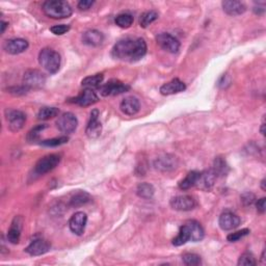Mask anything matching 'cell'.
Listing matches in <instances>:
<instances>
[{
	"instance_id": "f1b7e54d",
	"label": "cell",
	"mask_w": 266,
	"mask_h": 266,
	"mask_svg": "<svg viewBox=\"0 0 266 266\" xmlns=\"http://www.w3.org/2000/svg\"><path fill=\"white\" fill-rule=\"evenodd\" d=\"M103 81V74H96L91 75L89 77H86L81 81V86L85 89H94V88H100L101 84Z\"/></svg>"
},
{
	"instance_id": "8fae6325",
	"label": "cell",
	"mask_w": 266,
	"mask_h": 266,
	"mask_svg": "<svg viewBox=\"0 0 266 266\" xmlns=\"http://www.w3.org/2000/svg\"><path fill=\"white\" fill-rule=\"evenodd\" d=\"M88 223V215L82 212V211H78V212L72 215L69 221V227L70 230L76 234V235H82L85 232V229Z\"/></svg>"
},
{
	"instance_id": "b9f144b4",
	"label": "cell",
	"mask_w": 266,
	"mask_h": 266,
	"mask_svg": "<svg viewBox=\"0 0 266 266\" xmlns=\"http://www.w3.org/2000/svg\"><path fill=\"white\" fill-rule=\"evenodd\" d=\"M256 207H257V210H258V212L263 214L265 212V210H266V199L261 198L260 200L257 201Z\"/></svg>"
},
{
	"instance_id": "30bf717a",
	"label": "cell",
	"mask_w": 266,
	"mask_h": 266,
	"mask_svg": "<svg viewBox=\"0 0 266 266\" xmlns=\"http://www.w3.org/2000/svg\"><path fill=\"white\" fill-rule=\"evenodd\" d=\"M216 175L214 172L211 170H206L202 173H199V176L196 182V185L199 189L203 191H210L213 188L215 181H216Z\"/></svg>"
},
{
	"instance_id": "d590c367",
	"label": "cell",
	"mask_w": 266,
	"mask_h": 266,
	"mask_svg": "<svg viewBox=\"0 0 266 266\" xmlns=\"http://www.w3.org/2000/svg\"><path fill=\"white\" fill-rule=\"evenodd\" d=\"M69 141L68 136H59V137H54V139L51 140H46L41 142V145L45 147H59L61 145L67 144Z\"/></svg>"
},
{
	"instance_id": "44dd1931",
	"label": "cell",
	"mask_w": 266,
	"mask_h": 266,
	"mask_svg": "<svg viewBox=\"0 0 266 266\" xmlns=\"http://www.w3.org/2000/svg\"><path fill=\"white\" fill-rule=\"evenodd\" d=\"M223 10L229 16H239L242 15L246 7L241 1H236V0H225L222 2Z\"/></svg>"
},
{
	"instance_id": "ba28073f",
	"label": "cell",
	"mask_w": 266,
	"mask_h": 266,
	"mask_svg": "<svg viewBox=\"0 0 266 266\" xmlns=\"http://www.w3.org/2000/svg\"><path fill=\"white\" fill-rule=\"evenodd\" d=\"M24 87L27 89H41L46 82V77L39 70H29L23 77Z\"/></svg>"
},
{
	"instance_id": "ee69618b",
	"label": "cell",
	"mask_w": 266,
	"mask_h": 266,
	"mask_svg": "<svg viewBox=\"0 0 266 266\" xmlns=\"http://www.w3.org/2000/svg\"><path fill=\"white\" fill-rule=\"evenodd\" d=\"M265 184H266V180L265 179H263L262 181H261V188H262V190H266V186H265Z\"/></svg>"
},
{
	"instance_id": "ab89813d",
	"label": "cell",
	"mask_w": 266,
	"mask_h": 266,
	"mask_svg": "<svg viewBox=\"0 0 266 266\" xmlns=\"http://www.w3.org/2000/svg\"><path fill=\"white\" fill-rule=\"evenodd\" d=\"M51 32L57 34V35H61L65 34L66 32H68L70 30V26L66 25V24H59V25H54L50 29Z\"/></svg>"
},
{
	"instance_id": "f546056e",
	"label": "cell",
	"mask_w": 266,
	"mask_h": 266,
	"mask_svg": "<svg viewBox=\"0 0 266 266\" xmlns=\"http://www.w3.org/2000/svg\"><path fill=\"white\" fill-rule=\"evenodd\" d=\"M90 201V196L86 191H79L76 195L73 196L70 200V206L71 207H80L82 205H86Z\"/></svg>"
},
{
	"instance_id": "e0dca14e",
	"label": "cell",
	"mask_w": 266,
	"mask_h": 266,
	"mask_svg": "<svg viewBox=\"0 0 266 266\" xmlns=\"http://www.w3.org/2000/svg\"><path fill=\"white\" fill-rule=\"evenodd\" d=\"M29 46V42L24 39H11L4 42L3 49L5 50V52L16 56V54H20L27 50Z\"/></svg>"
},
{
	"instance_id": "ac0fdd59",
	"label": "cell",
	"mask_w": 266,
	"mask_h": 266,
	"mask_svg": "<svg viewBox=\"0 0 266 266\" xmlns=\"http://www.w3.org/2000/svg\"><path fill=\"white\" fill-rule=\"evenodd\" d=\"M51 249V244L43 239V238H39V239H34L29 246L25 249V252L30 254V256H41L46 253H48Z\"/></svg>"
},
{
	"instance_id": "5b68a950",
	"label": "cell",
	"mask_w": 266,
	"mask_h": 266,
	"mask_svg": "<svg viewBox=\"0 0 266 266\" xmlns=\"http://www.w3.org/2000/svg\"><path fill=\"white\" fill-rule=\"evenodd\" d=\"M99 89H100V94L103 97H108V96H117V95L126 93V91L130 89V87L123 84V82L120 80L112 79V80H109L107 84L101 86Z\"/></svg>"
},
{
	"instance_id": "7c38bea8",
	"label": "cell",
	"mask_w": 266,
	"mask_h": 266,
	"mask_svg": "<svg viewBox=\"0 0 266 266\" xmlns=\"http://www.w3.org/2000/svg\"><path fill=\"white\" fill-rule=\"evenodd\" d=\"M98 101H99V97L97 96V94L93 89H85L77 97L71 99L70 102L75 103L82 107H87V106H90L97 103Z\"/></svg>"
},
{
	"instance_id": "d6986e66",
	"label": "cell",
	"mask_w": 266,
	"mask_h": 266,
	"mask_svg": "<svg viewBox=\"0 0 266 266\" xmlns=\"http://www.w3.org/2000/svg\"><path fill=\"white\" fill-rule=\"evenodd\" d=\"M186 89V86L183 81H181L178 78H175L171 80L170 82H167L160 88V94L163 96H170V95H175L181 91Z\"/></svg>"
},
{
	"instance_id": "7a4b0ae2",
	"label": "cell",
	"mask_w": 266,
	"mask_h": 266,
	"mask_svg": "<svg viewBox=\"0 0 266 266\" xmlns=\"http://www.w3.org/2000/svg\"><path fill=\"white\" fill-rule=\"evenodd\" d=\"M44 14L52 19H66L72 15V7L62 0H49L43 4Z\"/></svg>"
},
{
	"instance_id": "52a82bcc",
	"label": "cell",
	"mask_w": 266,
	"mask_h": 266,
	"mask_svg": "<svg viewBox=\"0 0 266 266\" xmlns=\"http://www.w3.org/2000/svg\"><path fill=\"white\" fill-rule=\"evenodd\" d=\"M78 125V120L74 114L65 113L62 114L57 121V126L59 130L65 134H71L76 130Z\"/></svg>"
},
{
	"instance_id": "484cf974",
	"label": "cell",
	"mask_w": 266,
	"mask_h": 266,
	"mask_svg": "<svg viewBox=\"0 0 266 266\" xmlns=\"http://www.w3.org/2000/svg\"><path fill=\"white\" fill-rule=\"evenodd\" d=\"M198 176H199V172H196V171L189 172L187 174V176L179 182V184H178L179 188L182 190H187L191 188L192 186H195Z\"/></svg>"
},
{
	"instance_id": "7bdbcfd3",
	"label": "cell",
	"mask_w": 266,
	"mask_h": 266,
	"mask_svg": "<svg viewBox=\"0 0 266 266\" xmlns=\"http://www.w3.org/2000/svg\"><path fill=\"white\" fill-rule=\"evenodd\" d=\"M8 26V23L4 22V21H1V33H3L5 31V29Z\"/></svg>"
},
{
	"instance_id": "8d00e7d4",
	"label": "cell",
	"mask_w": 266,
	"mask_h": 266,
	"mask_svg": "<svg viewBox=\"0 0 266 266\" xmlns=\"http://www.w3.org/2000/svg\"><path fill=\"white\" fill-rule=\"evenodd\" d=\"M257 262L255 260V257L253 256V254L246 252L244 254H242L240 256L239 260H238V265L239 266H254L256 265Z\"/></svg>"
},
{
	"instance_id": "4fadbf2b",
	"label": "cell",
	"mask_w": 266,
	"mask_h": 266,
	"mask_svg": "<svg viewBox=\"0 0 266 266\" xmlns=\"http://www.w3.org/2000/svg\"><path fill=\"white\" fill-rule=\"evenodd\" d=\"M178 166V159L176 156L166 154L159 156L154 161V167L160 172H170L175 170Z\"/></svg>"
},
{
	"instance_id": "603a6c76",
	"label": "cell",
	"mask_w": 266,
	"mask_h": 266,
	"mask_svg": "<svg viewBox=\"0 0 266 266\" xmlns=\"http://www.w3.org/2000/svg\"><path fill=\"white\" fill-rule=\"evenodd\" d=\"M104 41V35L102 32L96 30H87L82 34V42L86 45L91 46V47H98Z\"/></svg>"
},
{
	"instance_id": "9a60e30c",
	"label": "cell",
	"mask_w": 266,
	"mask_h": 266,
	"mask_svg": "<svg viewBox=\"0 0 266 266\" xmlns=\"http://www.w3.org/2000/svg\"><path fill=\"white\" fill-rule=\"evenodd\" d=\"M218 224L224 231H230L240 225V218L231 211H225L219 216Z\"/></svg>"
},
{
	"instance_id": "836d02e7",
	"label": "cell",
	"mask_w": 266,
	"mask_h": 266,
	"mask_svg": "<svg viewBox=\"0 0 266 266\" xmlns=\"http://www.w3.org/2000/svg\"><path fill=\"white\" fill-rule=\"evenodd\" d=\"M46 128H48V125H46V124H42V125H38V126L33 127L32 129L29 133H27V136H26L27 141H29L30 143H35L40 139V135H41L42 131L44 129H46Z\"/></svg>"
},
{
	"instance_id": "9c48e42d",
	"label": "cell",
	"mask_w": 266,
	"mask_h": 266,
	"mask_svg": "<svg viewBox=\"0 0 266 266\" xmlns=\"http://www.w3.org/2000/svg\"><path fill=\"white\" fill-rule=\"evenodd\" d=\"M156 42L160 47L170 53H177L180 49V42L175 36H173L170 33L162 32L156 36Z\"/></svg>"
},
{
	"instance_id": "4dcf8cb0",
	"label": "cell",
	"mask_w": 266,
	"mask_h": 266,
	"mask_svg": "<svg viewBox=\"0 0 266 266\" xmlns=\"http://www.w3.org/2000/svg\"><path fill=\"white\" fill-rule=\"evenodd\" d=\"M133 17L132 15L128 14V13H123V14H120L118 15L116 17V24L121 27V29H129V27H131V25L133 24Z\"/></svg>"
},
{
	"instance_id": "8992f818",
	"label": "cell",
	"mask_w": 266,
	"mask_h": 266,
	"mask_svg": "<svg viewBox=\"0 0 266 266\" xmlns=\"http://www.w3.org/2000/svg\"><path fill=\"white\" fill-rule=\"evenodd\" d=\"M5 118L8 123V128L13 132L20 131L26 122L25 114L16 109H6Z\"/></svg>"
},
{
	"instance_id": "d4e9b609",
	"label": "cell",
	"mask_w": 266,
	"mask_h": 266,
	"mask_svg": "<svg viewBox=\"0 0 266 266\" xmlns=\"http://www.w3.org/2000/svg\"><path fill=\"white\" fill-rule=\"evenodd\" d=\"M212 171L214 172L216 177H225L228 175L229 171H230V168H229L226 159L222 157V156H218V157L214 159Z\"/></svg>"
},
{
	"instance_id": "3957f363",
	"label": "cell",
	"mask_w": 266,
	"mask_h": 266,
	"mask_svg": "<svg viewBox=\"0 0 266 266\" xmlns=\"http://www.w3.org/2000/svg\"><path fill=\"white\" fill-rule=\"evenodd\" d=\"M39 62L50 74H56L60 68V56L51 48H44L39 53Z\"/></svg>"
},
{
	"instance_id": "74e56055",
	"label": "cell",
	"mask_w": 266,
	"mask_h": 266,
	"mask_svg": "<svg viewBox=\"0 0 266 266\" xmlns=\"http://www.w3.org/2000/svg\"><path fill=\"white\" fill-rule=\"evenodd\" d=\"M249 234H250L249 229H242V230H239V231H236L234 233L229 234L227 236V239H228V241H230V242H236V241L240 240L241 238H243L244 236L249 235Z\"/></svg>"
},
{
	"instance_id": "e575fe53",
	"label": "cell",
	"mask_w": 266,
	"mask_h": 266,
	"mask_svg": "<svg viewBox=\"0 0 266 266\" xmlns=\"http://www.w3.org/2000/svg\"><path fill=\"white\" fill-rule=\"evenodd\" d=\"M182 260L184 262V264L188 266H196L200 265L202 263L201 257L197 254H192V253H187L182 256Z\"/></svg>"
},
{
	"instance_id": "cb8c5ba5",
	"label": "cell",
	"mask_w": 266,
	"mask_h": 266,
	"mask_svg": "<svg viewBox=\"0 0 266 266\" xmlns=\"http://www.w3.org/2000/svg\"><path fill=\"white\" fill-rule=\"evenodd\" d=\"M185 225L188 228V231L190 234V240L194 242H198L203 239L205 236V231L203 227L201 226V224L197 221H188L185 223Z\"/></svg>"
},
{
	"instance_id": "4316f807",
	"label": "cell",
	"mask_w": 266,
	"mask_h": 266,
	"mask_svg": "<svg viewBox=\"0 0 266 266\" xmlns=\"http://www.w3.org/2000/svg\"><path fill=\"white\" fill-rule=\"evenodd\" d=\"M155 189L153 187L152 184L150 183H141V184L137 186L136 188V194L140 198L145 199V200H149L151 198H153L154 196Z\"/></svg>"
},
{
	"instance_id": "1f68e13d",
	"label": "cell",
	"mask_w": 266,
	"mask_h": 266,
	"mask_svg": "<svg viewBox=\"0 0 266 266\" xmlns=\"http://www.w3.org/2000/svg\"><path fill=\"white\" fill-rule=\"evenodd\" d=\"M158 13L155 11H149L144 13L140 18V25L143 29H147L150 24L158 19Z\"/></svg>"
},
{
	"instance_id": "83f0119b",
	"label": "cell",
	"mask_w": 266,
	"mask_h": 266,
	"mask_svg": "<svg viewBox=\"0 0 266 266\" xmlns=\"http://www.w3.org/2000/svg\"><path fill=\"white\" fill-rule=\"evenodd\" d=\"M189 240H190V234H189L187 226L184 224L180 228L178 235L173 239V244L175 246H180V245L185 244Z\"/></svg>"
},
{
	"instance_id": "277c9868",
	"label": "cell",
	"mask_w": 266,
	"mask_h": 266,
	"mask_svg": "<svg viewBox=\"0 0 266 266\" xmlns=\"http://www.w3.org/2000/svg\"><path fill=\"white\" fill-rule=\"evenodd\" d=\"M60 155L59 154H49L44 156L38 162H36L33 173L36 176H43L49 173L53 169H56L60 162Z\"/></svg>"
},
{
	"instance_id": "2e32d148",
	"label": "cell",
	"mask_w": 266,
	"mask_h": 266,
	"mask_svg": "<svg viewBox=\"0 0 266 266\" xmlns=\"http://www.w3.org/2000/svg\"><path fill=\"white\" fill-rule=\"evenodd\" d=\"M171 207L178 211H189L196 207V201L190 196L174 197L171 202Z\"/></svg>"
},
{
	"instance_id": "f6af8a7d",
	"label": "cell",
	"mask_w": 266,
	"mask_h": 266,
	"mask_svg": "<svg viewBox=\"0 0 266 266\" xmlns=\"http://www.w3.org/2000/svg\"><path fill=\"white\" fill-rule=\"evenodd\" d=\"M264 128H265V123L263 122V123H262V126H261V129H260L262 135H265V130H264Z\"/></svg>"
},
{
	"instance_id": "5bb4252c",
	"label": "cell",
	"mask_w": 266,
	"mask_h": 266,
	"mask_svg": "<svg viewBox=\"0 0 266 266\" xmlns=\"http://www.w3.org/2000/svg\"><path fill=\"white\" fill-rule=\"evenodd\" d=\"M101 132H102V125H101V122H99V111L94 109L90 113L89 121L86 128V133L89 139H97L100 136Z\"/></svg>"
},
{
	"instance_id": "d6a6232c",
	"label": "cell",
	"mask_w": 266,
	"mask_h": 266,
	"mask_svg": "<svg viewBox=\"0 0 266 266\" xmlns=\"http://www.w3.org/2000/svg\"><path fill=\"white\" fill-rule=\"evenodd\" d=\"M59 114V109L57 107H43L38 113V118L42 121L49 120Z\"/></svg>"
},
{
	"instance_id": "60d3db41",
	"label": "cell",
	"mask_w": 266,
	"mask_h": 266,
	"mask_svg": "<svg viewBox=\"0 0 266 266\" xmlns=\"http://www.w3.org/2000/svg\"><path fill=\"white\" fill-rule=\"evenodd\" d=\"M94 3L95 1H91V0H81L78 2V8L80 11H88L94 5Z\"/></svg>"
},
{
	"instance_id": "7402d4cb",
	"label": "cell",
	"mask_w": 266,
	"mask_h": 266,
	"mask_svg": "<svg viewBox=\"0 0 266 266\" xmlns=\"http://www.w3.org/2000/svg\"><path fill=\"white\" fill-rule=\"evenodd\" d=\"M23 219L21 216H16L12 223L11 229L7 232V241L13 244H17L20 241V236L22 231Z\"/></svg>"
},
{
	"instance_id": "6da1fadb",
	"label": "cell",
	"mask_w": 266,
	"mask_h": 266,
	"mask_svg": "<svg viewBox=\"0 0 266 266\" xmlns=\"http://www.w3.org/2000/svg\"><path fill=\"white\" fill-rule=\"evenodd\" d=\"M147 44L142 38H127L118 41L112 50V56L114 59L134 62L142 59L147 53Z\"/></svg>"
},
{
	"instance_id": "ffe728a7",
	"label": "cell",
	"mask_w": 266,
	"mask_h": 266,
	"mask_svg": "<svg viewBox=\"0 0 266 266\" xmlns=\"http://www.w3.org/2000/svg\"><path fill=\"white\" fill-rule=\"evenodd\" d=\"M120 109L122 111V113H124L127 116H134L139 113L141 109L140 100L133 96L126 97L125 99L122 100V102L120 104Z\"/></svg>"
},
{
	"instance_id": "f35d334b",
	"label": "cell",
	"mask_w": 266,
	"mask_h": 266,
	"mask_svg": "<svg viewBox=\"0 0 266 266\" xmlns=\"http://www.w3.org/2000/svg\"><path fill=\"white\" fill-rule=\"evenodd\" d=\"M241 199V203L244 205V206H252L254 203H255V201H256V197L255 195L253 194V192L251 191H247V192H244V194L241 195L240 197Z\"/></svg>"
}]
</instances>
